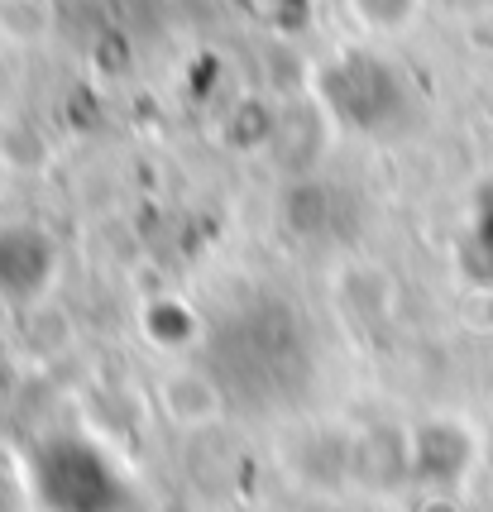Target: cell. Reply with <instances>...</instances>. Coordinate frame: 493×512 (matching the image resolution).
<instances>
[{
	"mask_svg": "<svg viewBox=\"0 0 493 512\" xmlns=\"http://www.w3.org/2000/svg\"><path fill=\"white\" fill-rule=\"evenodd\" d=\"M154 407L178 431H206L225 417V393L197 364H168L154 379Z\"/></svg>",
	"mask_w": 493,
	"mask_h": 512,
	"instance_id": "1",
	"label": "cell"
},
{
	"mask_svg": "<svg viewBox=\"0 0 493 512\" xmlns=\"http://www.w3.org/2000/svg\"><path fill=\"white\" fill-rule=\"evenodd\" d=\"M345 10L355 15L369 34H403L417 20L422 0H345Z\"/></svg>",
	"mask_w": 493,
	"mask_h": 512,
	"instance_id": "2",
	"label": "cell"
}]
</instances>
